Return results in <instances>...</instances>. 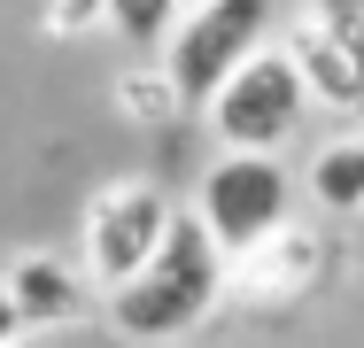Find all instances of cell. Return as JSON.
<instances>
[{
    "label": "cell",
    "instance_id": "6da1fadb",
    "mask_svg": "<svg viewBox=\"0 0 364 348\" xmlns=\"http://www.w3.org/2000/svg\"><path fill=\"white\" fill-rule=\"evenodd\" d=\"M225 286H232V256L210 240V224L194 209H178L171 232H163V248L147 256V271L109 286V325L140 348H171V341H186L194 325H210Z\"/></svg>",
    "mask_w": 364,
    "mask_h": 348
},
{
    "label": "cell",
    "instance_id": "7a4b0ae2",
    "mask_svg": "<svg viewBox=\"0 0 364 348\" xmlns=\"http://www.w3.org/2000/svg\"><path fill=\"white\" fill-rule=\"evenodd\" d=\"M272 16H279V0H186L178 23H171L163 47H155L171 93H178L186 109H202L225 77L272 39Z\"/></svg>",
    "mask_w": 364,
    "mask_h": 348
},
{
    "label": "cell",
    "instance_id": "3957f363",
    "mask_svg": "<svg viewBox=\"0 0 364 348\" xmlns=\"http://www.w3.org/2000/svg\"><path fill=\"white\" fill-rule=\"evenodd\" d=\"M202 116H210V132L218 147H256V155H272V147H287L302 132V116H310V85H302V70L279 39H264L248 62L225 77L218 93L202 101Z\"/></svg>",
    "mask_w": 364,
    "mask_h": 348
},
{
    "label": "cell",
    "instance_id": "277c9868",
    "mask_svg": "<svg viewBox=\"0 0 364 348\" xmlns=\"http://www.w3.org/2000/svg\"><path fill=\"white\" fill-rule=\"evenodd\" d=\"M287 209H294V178L272 155H256V147H225L218 163L202 170V186H194V217L210 224V240L225 256H240L264 232H279Z\"/></svg>",
    "mask_w": 364,
    "mask_h": 348
},
{
    "label": "cell",
    "instance_id": "5b68a950",
    "mask_svg": "<svg viewBox=\"0 0 364 348\" xmlns=\"http://www.w3.org/2000/svg\"><path fill=\"white\" fill-rule=\"evenodd\" d=\"M171 217H178V209H171V194H163V186H147V178L101 186V194L85 202V240H77L85 278L109 294V286H124L132 271H147V256L163 248Z\"/></svg>",
    "mask_w": 364,
    "mask_h": 348
},
{
    "label": "cell",
    "instance_id": "8992f818",
    "mask_svg": "<svg viewBox=\"0 0 364 348\" xmlns=\"http://www.w3.org/2000/svg\"><path fill=\"white\" fill-rule=\"evenodd\" d=\"M8 278V302H16V333H70L93 317V278L85 263L70 256H47V248H31V256H16V263H0Z\"/></svg>",
    "mask_w": 364,
    "mask_h": 348
},
{
    "label": "cell",
    "instance_id": "52a82bcc",
    "mask_svg": "<svg viewBox=\"0 0 364 348\" xmlns=\"http://www.w3.org/2000/svg\"><path fill=\"white\" fill-rule=\"evenodd\" d=\"M326 271V240L318 232H302V224H279V232H264L256 248H240L232 256V286L248 294V302H294L310 278Z\"/></svg>",
    "mask_w": 364,
    "mask_h": 348
},
{
    "label": "cell",
    "instance_id": "ba28073f",
    "mask_svg": "<svg viewBox=\"0 0 364 348\" xmlns=\"http://www.w3.org/2000/svg\"><path fill=\"white\" fill-rule=\"evenodd\" d=\"M287 55H294V70H302V85H310V101H326V109H349V116H357V62L341 55V39H333L318 16H302V23H294Z\"/></svg>",
    "mask_w": 364,
    "mask_h": 348
},
{
    "label": "cell",
    "instance_id": "9c48e42d",
    "mask_svg": "<svg viewBox=\"0 0 364 348\" xmlns=\"http://www.w3.org/2000/svg\"><path fill=\"white\" fill-rule=\"evenodd\" d=\"M310 202L333 209V217H364V132L326 139L310 155Z\"/></svg>",
    "mask_w": 364,
    "mask_h": 348
},
{
    "label": "cell",
    "instance_id": "30bf717a",
    "mask_svg": "<svg viewBox=\"0 0 364 348\" xmlns=\"http://www.w3.org/2000/svg\"><path fill=\"white\" fill-rule=\"evenodd\" d=\"M101 8H109V31H117L124 47H147V55H155L163 31L178 23V0H101Z\"/></svg>",
    "mask_w": 364,
    "mask_h": 348
},
{
    "label": "cell",
    "instance_id": "8fae6325",
    "mask_svg": "<svg viewBox=\"0 0 364 348\" xmlns=\"http://www.w3.org/2000/svg\"><path fill=\"white\" fill-rule=\"evenodd\" d=\"M117 101H124V116H140V124H171V116H186V101L171 93L163 62H155V70H132V77L117 85Z\"/></svg>",
    "mask_w": 364,
    "mask_h": 348
},
{
    "label": "cell",
    "instance_id": "7c38bea8",
    "mask_svg": "<svg viewBox=\"0 0 364 348\" xmlns=\"http://www.w3.org/2000/svg\"><path fill=\"white\" fill-rule=\"evenodd\" d=\"M310 16L341 39V55L357 62V116H364V0H310Z\"/></svg>",
    "mask_w": 364,
    "mask_h": 348
},
{
    "label": "cell",
    "instance_id": "4fadbf2b",
    "mask_svg": "<svg viewBox=\"0 0 364 348\" xmlns=\"http://www.w3.org/2000/svg\"><path fill=\"white\" fill-rule=\"evenodd\" d=\"M47 31L55 39H93V31H109V8L101 0H47Z\"/></svg>",
    "mask_w": 364,
    "mask_h": 348
},
{
    "label": "cell",
    "instance_id": "5bb4252c",
    "mask_svg": "<svg viewBox=\"0 0 364 348\" xmlns=\"http://www.w3.org/2000/svg\"><path fill=\"white\" fill-rule=\"evenodd\" d=\"M0 341H16V302H8V278H0Z\"/></svg>",
    "mask_w": 364,
    "mask_h": 348
},
{
    "label": "cell",
    "instance_id": "9a60e30c",
    "mask_svg": "<svg viewBox=\"0 0 364 348\" xmlns=\"http://www.w3.org/2000/svg\"><path fill=\"white\" fill-rule=\"evenodd\" d=\"M0 348H39V341H31V333H16V341H0Z\"/></svg>",
    "mask_w": 364,
    "mask_h": 348
},
{
    "label": "cell",
    "instance_id": "2e32d148",
    "mask_svg": "<svg viewBox=\"0 0 364 348\" xmlns=\"http://www.w3.org/2000/svg\"><path fill=\"white\" fill-rule=\"evenodd\" d=\"M178 8H186V0H178Z\"/></svg>",
    "mask_w": 364,
    "mask_h": 348
}]
</instances>
